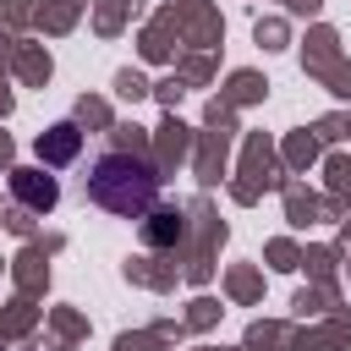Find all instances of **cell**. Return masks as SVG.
Segmentation results:
<instances>
[{
    "label": "cell",
    "instance_id": "7a4b0ae2",
    "mask_svg": "<svg viewBox=\"0 0 351 351\" xmlns=\"http://www.w3.org/2000/svg\"><path fill=\"white\" fill-rule=\"evenodd\" d=\"M11 192L27 203V208H55V197H60V186H55V176H44V170H11Z\"/></svg>",
    "mask_w": 351,
    "mask_h": 351
},
{
    "label": "cell",
    "instance_id": "6da1fadb",
    "mask_svg": "<svg viewBox=\"0 0 351 351\" xmlns=\"http://www.w3.org/2000/svg\"><path fill=\"white\" fill-rule=\"evenodd\" d=\"M88 192H93V203H104L110 214H143V208L154 203V192H159V176H154L143 159L110 154V159H99Z\"/></svg>",
    "mask_w": 351,
    "mask_h": 351
},
{
    "label": "cell",
    "instance_id": "277c9868",
    "mask_svg": "<svg viewBox=\"0 0 351 351\" xmlns=\"http://www.w3.org/2000/svg\"><path fill=\"white\" fill-rule=\"evenodd\" d=\"M143 236H148V247H165V241L181 236V219H176V214H154V225H148Z\"/></svg>",
    "mask_w": 351,
    "mask_h": 351
},
{
    "label": "cell",
    "instance_id": "3957f363",
    "mask_svg": "<svg viewBox=\"0 0 351 351\" xmlns=\"http://www.w3.org/2000/svg\"><path fill=\"white\" fill-rule=\"evenodd\" d=\"M71 154H77V126H55V132L38 137V159H44V165H60V159H71Z\"/></svg>",
    "mask_w": 351,
    "mask_h": 351
}]
</instances>
